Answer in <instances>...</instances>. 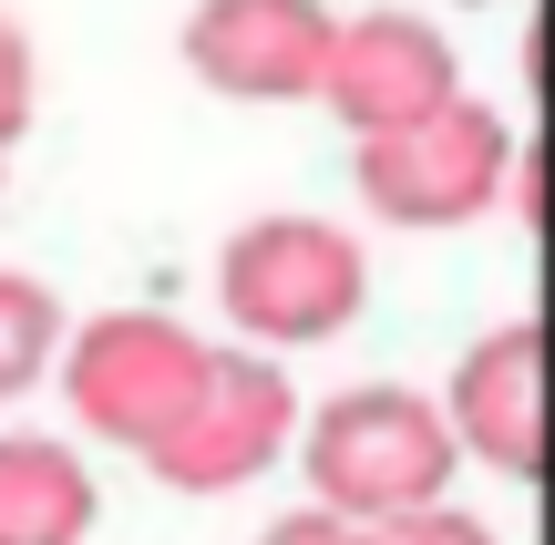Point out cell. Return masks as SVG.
<instances>
[{
  "mask_svg": "<svg viewBox=\"0 0 555 545\" xmlns=\"http://www.w3.org/2000/svg\"><path fill=\"white\" fill-rule=\"evenodd\" d=\"M298 464H309L319 505L360 515V525H391V515L442 505V484H453V464H463V432H453V412L422 402V391L360 381V391H339V402L309 412Z\"/></svg>",
  "mask_w": 555,
  "mask_h": 545,
  "instance_id": "cell-1",
  "label": "cell"
},
{
  "mask_svg": "<svg viewBox=\"0 0 555 545\" xmlns=\"http://www.w3.org/2000/svg\"><path fill=\"white\" fill-rule=\"evenodd\" d=\"M371 258L330 217H247L217 247V309L247 350H319L360 320Z\"/></svg>",
  "mask_w": 555,
  "mask_h": 545,
  "instance_id": "cell-2",
  "label": "cell"
},
{
  "mask_svg": "<svg viewBox=\"0 0 555 545\" xmlns=\"http://www.w3.org/2000/svg\"><path fill=\"white\" fill-rule=\"evenodd\" d=\"M217 350L176 320V309H103V320L73 329L62 350V402L93 443H124V453H155L165 432L196 412Z\"/></svg>",
  "mask_w": 555,
  "mask_h": 545,
  "instance_id": "cell-3",
  "label": "cell"
},
{
  "mask_svg": "<svg viewBox=\"0 0 555 545\" xmlns=\"http://www.w3.org/2000/svg\"><path fill=\"white\" fill-rule=\"evenodd\" d=\"M515 176V124L494 103L453 93L442 114L360 134V206L391 226H474Z\"/></svg>",
  "mask_w": 555,
  "mask_h": 545,
  "instance_id": "cell-4",
  "label": "cell"
},
{
  "mask_svg": "<svg viewBox=\"0 0 555 545\" xmlns=\"http://www.w3.org/2000/svg\"><path fill=\"white\" fill-rule=\"evenodd\" d=\"M298 432H309V423H298L288 371L258 361V350H217L196 412L144 453V473H155L165 494H237V484H258L268 464H288Z\"/></svg>",
  "mask_w": 555,
  "mask_h": 545,
  "instance_id": "cell-5",
  "label": "cell"
},
{
  "mask_svg": "<svg viewBox=\"0 0 555 545\" xmlns=\"http://www.w3.org/2000/svg\"><path fill=\"white\" fill-rule=\"evenodd\" d=\"M339 52L330 0H196L185 11V73L227 103H319Z\"/></svg>",
  "mask_w": 555,
  "mask_h": 545,
  "instance_id": "cell-6",
  "label": "cell"
},
{
  "mask_svg": "<svg viewBox=\"0 0 555 545\" xmlns=\"http://www.w3.org/2000/svg\"><path fill=\"white\" fill-rule=\"evenodd\" d=\"M463 93V62L453 41L433 31L422 11H360L339 21V52H330V114L350 134H391V124H422Z\"/></svg>",
  "mask_w": 555,
  "mask_h": 545,
  "instance_id": "cell-7",
  "label": "cell"
},
{
  "mask_svg": "<svg viewBox=\"0 0 555 545\" xmlns=\"http://www.w3.org/2000/svg\"><path fill=\"white\" fill-rule=\"evenodd\" d=\"M442 412H453V432H463L474 464L535 484V473H545V329H535V320L483 329V340L453 361Z\"/></svg>",
  "mask_w": 555,
  "mask_h": 545,
  "instance_id": "cell-8",
  "label": "cell"
},
{
  "mask_svg": "<svg viewBox=\"0 0 555 545\" xmlns=\"http://www.w3.org/2000/svg\"><path fill=\"white\" fill-rule=\"evenodd\" d=\"M93 515V464L62 432H0V545H82Z\"/></svg>",
  "mask_w": 555,
  "mask_h": 545,
  "instance_id": "cell-9",
  "label": "cell"
},
{
  "mask_svg": "<svg viewBox=\"0 0 555 545\" xmlns=\"http://www.w3.org/2000/svg\"><path fill=\"white\" fill-rule=\"evenodd\" d=\"M73 329H62V299L31 278V268H0V402H21L31 381H52Z\"/></svg>",
  "mask_w": 555,
  "mask_h": 545,
  "instance_id": "cell-10",
  "label": "cell"
},
{
  "mask_svg": "<svg viewBox=\"0 0 555 545\" xmlns=\"http://www.w3.org/2000/svg\"><path fill=\"white\" fill-rule=\"evenodd\" d=\"M371 545H494V525H474V515H453V505H422V515L371 525Z\"/></svg>",
  "mask_w": 555,
  "mask_h": 545,
  "instance_id": "cell-11",
  "label": "cell"
},
{
  "mask_svg": "<svg viewBox=\"0 0 555 545\" xmlns=\"http://www.w3.org/2000/svg\"><path fill=\"white\" fill-rule=\"evenodd\" d=\"M258 545H371V525H360V515H339V505H298V515H278V525L258 535Z\"/></svg>",
  "mask_w": 555,
  "mask_h": 545,
  "instance_id": "cell-12",
  "label": "cell"
},
{
  "mask_svg": "<svg viewBox=\"0 0 555 545\" xmlns=\"http://www.w3.org/2000/svg\"><path fill=\"white\" fill-rule=\"evenodd\" d=\"M21 124H31V41L0 21V144H21Z\"/></svg>",
  "mask_w": 555,
  "mask_h": 545,
  "instance_id": "cell-13",
  "label": "cell"
},
{
  "mask_svg": "<svg viewBox=\"0 0 555 545\" xmlns=\"http://www.w3.org/2000/svg\"><path fill=\"white\" fill-rule=\"evenodd\" d=\"M0 155H11V144H0Z\"/></svg>",
  "mask_w": 555,
  "mask_h": 545,
  "instance_id": "cell-14",
  "label": "cell"
}]
</instances>
